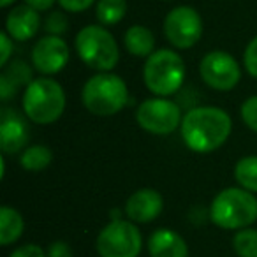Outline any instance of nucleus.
<instances>
[{"label": "nucleus", "mask_w": 257, "mask_h": 257, "mask_svg": "<svg viewBox=\"0 0 257 257\" xmlns=\"http://www.w3.org/2000/svg\"><path fill=\"white\" fill-rule=\"evenodd\" d=\"M232 120L227 111L215 106H199L183 116L180 133L183 143L196 154H210L227 141Z\"/></svg>", "instance_id": "1"}, {"label": "nucleus", "mask_w": 257, "mask_h": 257, "mask_svg": "<svg viewBox=\"0 0 257 257\" xmlns=\"http://www.w3.org/2000/svg\"><path fill=\"white\" fill-rule=\"evenodd\" d=\"M210 218L220 229H245L257 220V199L241 187L224 189L211 201Z\"/></svg>", "instance_id": "2"}, {"label": "nucleus", "mask_w": 257, "mask_h": 257, "mask_svg": "<svg viewBox=\"0 0 257 257\" xmlns=\"http://www.w3.org/2000/svg\"><path fill=\"white\" fill-rule=\"evenodd\" d=\"M127 85L113 72H99L85 83L81 92L83 106L97 116H113L127 104Z\"/></svg>", "instance_id": "3"}, {"label": "nucleus", "mask_w": 257, "mask_h": 257, "mask_svg": "<svg viewBox=\"0 0 257 257\" xmlns=\"http://www.w3.org/2000/svg\"><path fill=\"white\" fill-rule=\"evenodd\" d=\"M23 111L34 123L48 125L64 114L65 93L60 83L51 78H37L23 92Z\"/></svg>", "instance_id": "4"}, {"label": "nucleus", "mask_w": 257, "mask_h": 257, "mask_svg": "<svg viewBox=\"0 0 257 257\" xmlns=\"http://www.w3.org/2000/svg\"><path fill=\"white\" fill-rule=\"evenodd\" d=\"M147 88L157 97L176 93L185 81L183 58L173 50H157L147 58L143 69Z\"/></svg>", "instance_id": "5"}, {"label": "nucleus", "mask_w": 257, "mask_h": 257, "mask_svg": "<svg viewBox=\"0 0 257 257\" xmlns=\"http://www.w3.org/2000/svg\"><path fill=\"white\" fill-rule=\"evenodd\" d=\"M76 51L83 64L100 72L113 71L120 58V50L114 37L100 25H88L76 36Z\"/></svg>", "instance_id": "6"}, {"label": "nucleus", "mask_w": 257, "mask_h": 257, "mask_svg": "<svg viewBox=\"0 0 257 257\" xmlns=\"http://www.w3.org/2000/svg\"><path fill=\"white\" fill-rule=\"evenodd\" d=\"M95 248L100 257H138L143 248V236L133 222L114 218L99 232Z\"/></svg>", "instance_id": "7"}, {"label": "nucleus", "mask_w": 257, "mask_h": 257, "mask_svg": "<svg viewBox=\"0 0 257 257\" xmlns=\"http://www.w3.org/2000/svg\"><path fill=\"white\" fill-rule=\"evenodd\" d=\"M182 120L180 106L166 97H152L143 100L136 111V121L140 127L155 136L175 133L182 125Z\"/></svg>", "instance_id": "8"}, {"label": "nucleus", "mask_w": 257, "mask_h": 257, "mask_svg": "<svg viewBox=\"0 0 257 257\" xmlns=\"http://www.w3.org/2000/svg\"><path fill=\"white\" fill-rule=\"evenodd\" d=\"M164 36L178 50H189L203 36V20L196 9L178 6L164 20Z\"/></svg>", "instance_id": "9"}, {"label": "nucleus", "mask_w": 257, "mask_h": 257, "mask_svg": "<svg viewBox=\"0 0 257 257\" xmlns=\"http://www.w3.org/2000/svg\"><path fill=\"white\" fill-rule=\"evenodd\" d=\"M203 81L218 92H229L241 79V69L236 58L225 51H210L199 64Z\"/></svg>", "instance_id": "10"}, {"label": "nucleus", "mask_w": 257, "mask_h": 257, "mask_svg": "<svg viewBox=\"0 0 257 257\" xmlns=\"http://www.w3.org/2000/svg\"><path fill=\"white\" fill-rule=\"evenodd\" d=\"M69 46L62 37L46 36L32 48V64L43 74H57L67 65Z\"/></svg>", "instance_id": "11"}, {"label": "nucleus", "mask_w": 257, "mask_h": 257, "mask_svg": "<svg viewBox=\"0 0 257 257\" xmlns=\"http://www.w3.org/2000/svg\"><path fill=\"white\" fill-rule=\"evenodd\" d=\"M164 199L154 189H140L127 199L125 213L133 222L148 224L162 213Z\"/></svg>", "instance_id": "12"}, {"label": "nucleus", "mask_w": 257, "mask_h": 257, "mask_svg": "<svg viewBox=\"0 0 257 257\" xmlns=\"http://www.w3.org/2000/svg\"><path fill=\"white\" fill-rule=\"evenodd\" d=\"M29 127L16 111L4 109L0 116V150L4 154H18L29 143Z\"/></svg>", "instance_id": "13"}, {"label": "nucleus", "mask_w": 257, "mask_h": 257, "mask_svg": "<svg viewBox=\"0 0 257 257\" xmlns=\"http://www.w3.org/2000/svg\"><path fill=\"white\" fill-rule=\"evenodd\" d=\"M39 11L30 6H16L6 20V32L15 41H29L39 32Z\"/></svg>", "instance_id": "14"}, {"label": "nucleus", "mask_w": 257, "mask_h": 257, "mask_svg": "<svg viewBox=\"0 0 257 257\" xmlns=\"http://www.w3.org/2000/svg\"><path fill=\"white\" fill-rule=\"evenodd\" d=\"M148 252L152 257H189V246L178 232L159 229L148 239Z\"/></svg>", "instance_id": "15"}, {"label": "nucleus", "mask_w": 257, "mask_h": 257, "mask_svg": "<svg viewBox=\"0 0 257 257\" xmlns=\"http://www.w3.org/2000/svg\"><path fill=\"white\" fill-rule=\"evenodd\" d=\"M32 81V71L29 65L23 60H13L0 74V97L2 100H9L22 86L27 88Z\"/></svg>", "instance_id": "16"}, {"label": "nucleus", "mask_w": 257, "mask_h": 257, "mask_svg": "<svg viewBox=\"0 0 257 257\" xmlns=\"http://www.w3.org/2000/svg\"><path fill=\"white\" fill-rule=\"evenodd\" d=\"M125 50L134 57H150L155 48V36L148 27L133 25L123 36Z\"/></svg>", "instance_id": "17"}, {"label": "nucleus", "mask_w": 257, "mask_h": 257, "mask_svg": "<svg viewBox=\"0 0 257 257\" xmlns=\"http://www.w3.org/2000/svg\"><path fill=\"white\" fill-rule=\"evenodd\" d=\"M23 217L11 206L0 208V245H13L23 234Z\"/></svg>", "instance_id": "18"}, {"label": "nucleus", "mask_w": 257, "mask_h": 257, "mask_svg": "<svg viewBox=\"0 0 257 257\" xmlns=\"http://www.w3.org/2000/svg\"><path fill=\"white\" fill-rule=\"evenodd\" d=\"M51 161H53V152L48 147H44V145H32L20 157L22 168L32 173L46 169L51 164Z\"/></svg>", "instance_id": "19"}, {"label": "nucleus", "mask_w": 257, "mask_h": 257, "mask_svg": "<svg viewBox=\"0 0 257 257\" xmlns=\"http://www.w3.org/2000/svg\"><path fill=\"white\" fill-rule=\"evenodd\" d=\"M234 178L239 187L248 192H257V157L246 155L239 159L234 166Z\"/></svg>", "instance_id": "20"}, {"label": "nucleus", "mask_w": 257, "mask_h": 257, "mask_svg": "<svg viewBox=\"0 0 257 257\" xmlns=\"http://www.w3.org/2000/svg\"><path fill=\"white\" fill-rule=\"evenodd\" d=\"M127 13V0H99L95 8V16L100 25H116L123 20Z\"/></svg>", "instance_id": "21"}, {"label": "nucleus", "mask_w": 257, "mask_h": 257, "mask_svg": "<svg viewBox=\"0 0 257 257\" xmlns=\"http://www.w3.org/2000/svg\"><path fill=\"white\" fill-rule=\"evenodd\" d=\"M232 248L238 257H257V231L255 229H239L232 238Z\"/></svg>", "instance_id": "22"}, {"label": "nucleus", "mask_w": 257, "mask_h": 257, "mask_svg": "<svg viewBox=\"0 0 257 257\" xmlns=\"http://www.w3.org/2000/svg\"><path fill=\"white\" fill-rule=\"evenodd\" d=\"M67 27H69L67 16L60 11L51 13V15L46 18V22H44V29H46L48 36H58L60 37L62 34L67 32Z\"/></svg>", "instance_id": "23"}, {"label": "nucleus", "mask_w": 257, "mask_h": 257, "mask_svg": "<svg viewBox=\"0 0 257 257\" xmlns=\"http://www.w3.org/2000/svg\"><path fill=\"white\" fill-rule=\"evenodd\" d=\"M241 118L246 127L252 128L253 133H257V95L248 97L241 104Z\"/></svg>", "instance_id": "24"}, {"label": "nucleus", "mask_w": 257, "mask_h": 257, "mask_svg": "<svg viewBox=\"0 0 257 257\" xmlns=\"http://www.w3.org/2000/svg\"><path fill=\"white\" fill-rule=\"evenodd\" d=\"M243 64L252 78H257V36L248 43L243 53Z\"/></svg>", "instance_id": "25"}, {"label": "nucleus", "mask_w": 257, "mask_h": 257, "mask_svg": "<svg viewBox=\"0 0 257 257\" xmlns=\"http://www.w3.org/2000/svg\"><path fill=\"white\" fill-rule=\"evenodd\" d=\"M9 257H48V253H44V250L39 245L29 243V245L18 246Z\"/></svg>", "instance_id": "26"}, {"label": "nucleus", "mask_w": 257, "mask_h": 257, "mask_svg": "<svg viewBox=\"0 0 257 257\" xmlns=\"http://www.w3.org/2000/svg\"><path fill=\"white\" fill-rule=\"evenodd\" d=\"M13 37L8 32L0 34V48H2V55H0V67H6L8 62L11 60V51H13Z\"/></svg>", "instance_id": "27"}, {"label": "nucleus", "mask_w": 257, "mask_h": 257, "mask_svg": "<svg viewBox=\"0 0 257 257\" xmlns=\"http://www.w3.org/2000/svg\"><path fill=\"white\" fill-rule=\"evenodd\" d=\"M95 0H58V4L62 6V9L69 13H81L85 9H88Z\"/></svg>", "instance_id": "28"}, {"label": "nucleus", "mask_w": 257, "mask_h": 257, "mask_svg": "<svg viewBox=\"0 0 257 257\" xmlns=\"http://www.w3.org/2000/svg\"><path fill=\"white\" fill-rule=\"evenodd\" d=\"M48 257H72V250L65 241H53L48 248Z\"/></svg>", "instance_id": "29"}, {"label": "nucleus", "mask_w": 257, "mask_h": 257, "mask_svg": "<svg viewBox=\"0 0 257 257\" xmlns=\"http://www.w3.org/2000/svg\"><path fill=\"white\" fill-rule=\"evenodd\" d=\"M27 6L34 8L36 11H48L55 4V0H25Z\"/></svg>", "instance_id": "30"}, {"label": "nucleus", "mask_w": 257, "mask_h": 257, "mask_svg": "<svg viewBox=\"0 0 257 257\" xmlns=\"http://www.w3.org/2000/svg\"><path fill=\"white\" fill-rule=\"evenodd\" d=\"M13 2H15V0H0V6H2V8H8V6H11Z\"/></svg>", "instance_id": "31"}]
</instances>
